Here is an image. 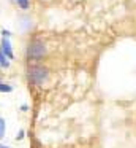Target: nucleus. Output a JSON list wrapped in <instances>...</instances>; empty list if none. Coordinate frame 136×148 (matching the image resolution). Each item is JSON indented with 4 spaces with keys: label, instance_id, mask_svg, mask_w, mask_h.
I'll list each match as a JSON object with an SVG mask.
<instances>
[{
    "label": "nucleus",
    "instance_id": "8",
    "mask_svg": "<svg viewBox=\"0 0 136 148\" xmlns=\"http://www.w3.org/2000/svg\"><path fill=\"white\" fill-rule=\"evenodd\" d=\"M24 134H25L24 131H19L18 135H16V140H22V138H24Z\"/></svg>",
    "mask_w": 136,
    "mask_h": 148
},
{
    "label": "nucleus",
    "instance_id": "6",
    "mask_svg": "<svg viewBox=\"0 0 136 148\" xmlns=\"http://www.w3.org/2000/svg\"><path fill=\"white\" fill-rule=\"evenodd\" d=\"M5 132H6V121L5 118H0V138H3Z\"/></svg>",
    "mask_w": 136,
    "mask_h": 148
},
{
    "label": "nucleus",
    "instance_id": "5",
    "mask_svg": "<svg viewBox=\"0 0 136 148\" xmlns=\"http://www.w3.org/2000/svg\"><path fill=\"white\" fill-rule=\"evenodd\" d=\"M11 91H13V86H11V84L0 81V92H11Z\"/></svg>",
    "mask_w": 136,
    "mask_h": 148
},
{
    "label": "nucleus",
    "instance_id": "4",
    "mask_svg": "<svg viewBox=\"0 0 136 148\" xmlns=\"http://www.w3.org/2000/svg\"><path fill=\"white\" fill-rule=\"evenodd\" d=\"M0 67H2V69H8L9 67V59L3 54L2 48H0Z\"/></svg>",
    "mask_w": 136,
    "mask_h": 148
},
{
    "label": "nucleus",
    "instance_id": "9",
    "mask_svg": "<svg viewBox=\"0 0 136 148\" xmlns=\"http://www.w3.org/2000/svg\"><path fill=\"white\" fill-rule=\"evenodd\" d=\"M2 35H3V38H8V37L11 35V32H9V30H2Z\"/></svg>",
    "mask_w": 136,
    "mask_h": 148
},
{
    "label": "nucleus",
    "instance_id": "2",
    "mask_svg": "<svg viewBox=\"0 0 136 148\" xmlns=\"http://www.w3.org/2000/svg\"><path fill=\"white\" fill-rule=\"evenodd\" d=\"M44 54H46V45L41 40H33L27 45L25 56L28 61H40V59H43Z\"/></svg>",
    "mask_w": 136,
    "mask_h": 148
},
{
    "label": "nucleus",
    "instance_id": "3",
    "mask_svg": "<svg viewBox=\"0 0 136 148\" xmlns=\"http://www.w3.org/2000/svg\"><path fill=\"white\" fill-rule=\"evenodd\" d=\"M0 48H2L3 54H5L6 58L9 59V61L14 58V54H13V49H11V43H9L8 38H3V40H2V43H0Z\"/></svg>",
    "mask_w": 136,
    "mask_h": 148
},
{
    "label": "nucleus",
    "instance_id": "10",
    "mask_svg": "<svg viewBox=\"0 0 136 148\" xmlns=\"http://www.w3.org/2000/svg\"><path fill=\"white\" fill-rule=\"evenodd\" d=\"M0 148H9V147H8V145H2V143H0Z\"/></svg>",
    "mask_w": 136,
    "mask_h": 148
},
{
    "label": "nucleus",
    "instance_id": "7",
    "mask_svg": "<svg viewBox=\"0 0 136 148\" xmlns=\"http://www.w3.org/2000/svg\"><path fill=\"white\" fill-rule=\"evenodd\" d=\"M16 3H18L19 8H22V10H27L28 8V0H14Z\"/></svg>",
    "mask_w": 136,
    "mask_h": 148
},
{
    "label": "nucleus",
    "instance_id": "1",
    "mask_svg": "<svg viewBox=\"0 0 136 148\" xmlns=\"http://www.w3.org/2000/svg\"><path fill=\"white\" fill-rule=\"evenodd\" d=\"M27 77H28V81L33 83L35 86H41L49 78V70H47V67L35 64V65H30L27 69Z\"/></svg>",
    "mask_w": 136,
    "mask_h": 148
},
{
    "label": "nucleus",
    "instance_id": "11",
    "mask_svg": "<svg viewBox=\"0 0 136 148\" xmlns=\"http://www.w3.org/2000/svg\"><path fill=\"white\" fill-rule=\"evenodd\" d=\"M0 81H2V78H0Z\"/></svg>",
    "mask_w": 136,
    "mask_h": 148
}]
</instances>
